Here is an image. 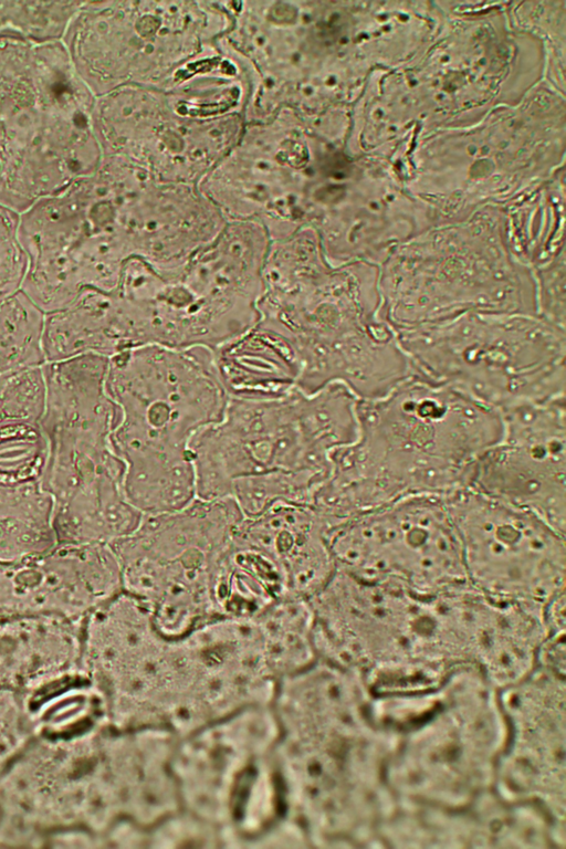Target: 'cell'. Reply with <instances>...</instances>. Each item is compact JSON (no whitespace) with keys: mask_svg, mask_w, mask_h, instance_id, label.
<instances>
[{"mask_svg":"<svg viewBox=\"0 0 566 849\" xmlns=\"http://www.w3.org/2000/svg\"><path fill=\"white\" fill-rule=\"evenodd\" d=\"M378 277L377 264H332L311 227L270 242L256 325L287 352L297 389L342 384L369 400L413 374L381 315Z\"/></svg>","mask_w":566,"mask_h":849,"instance_id":"6da1fadb","label":"cell"},{"mask_svg":"<svg viewBox=\"0 0 566 849\" xmlns=\"http://www.w3.org/2000/svg\"><path fill=\"white\" fill-rule=\"evenodd\" d=\"M502 415L451 386L412 374L382 397L357 401V434L338 451L311 505L331 528L412 496L467 488L500 441Z\"/></svg>","mask_w":566,"mask_h":849,"instance_id":"7a4b0ae2","label":"cell"},{"mask_svg":"<svg viewBox=\"0 0 566 849\" xmlns=\"http://www.w3.org/2000/svg\"><path fill=\"white\" fill-rule=\"evenodd\" d=\"M95 96L62 41L0 49V205L22 213L96 170Z\"/></svg>","mask_w":566,"mask_h":849,"instance_id":"3957f363","label":"cell"},{"mask_svg":"<svg viewBox=\"0 0 566 849\" xmlns=\"http://www.w3.org/2000/svg\"><path fill=\"white\" fill-rule=\"evenodd\" d=\"M107 365L108 358L96 354L42 365L48 459L41 486L52 502L57 543L112 544L132 534L144 516L124 492Z\"/></svg>","mask_w":566,"mask_h":849,"instance_id":"277c9868","label":"cell"},{"mask_svg":"<svg viewBox=\"0 0 566 849\" xmlns=\"http://www.w3.org/2000/svg\"><path fill=\"white\" fill-rule=\"evenodd\" d=\"M357 401L342 384L313 394L230 397L222 419L190 442L197 497H229L234 481L274 471L325 483L337 452L356 439Z\"/></svg>","mask_w":566,"mask_h":849,"instance_id":"5b68a950","label":"cell"},{"mask_svg":"<svg viewBox=\"0 0 566 849\" xmlns=\"http://www.w3.org/2000/svg\"><path fill=\"white\" fill-rule=\"evenodd\" d=\"M396 334L415 374L500 412L565 396V328L538 315L468 313Z\"/></svg>","mask_w":566,"mask_h":849,"instance_id":"8992f818","label":"cell"},{"mask_svg":"<svg viewBox=\"0 0 566 849\" xmlns=\"http://www.w3.org/2000/svg\"><path fill=\"white\" fill-rule=\"evenodd\" d=\"M224 1H84L62 44L95 96L159 87L227 31Z\"/></svg>","mask_w":566,"mask_h":849,"instance_id":"52a82bcc","label":"cell"},{"mask_svg":"<svg viewBox=\"0 0 566 849\" xmlns=\"http://www.w3.org/2000/svg\"><path fill=\"white\" fill-rule=\"evenodd\" d=\"M105 385L122 461L191 457L192 439L222 419L230 399L214 352L202 346L125 349L108 358Z\"/></svg>","mask_w":566,"mask_h":849,"instance_id":"ba28073f","label":"cell"},{"mask_svg":"<svg viewBox=\"0 0 566 849\" xmlns=\"http://www.w3.org/2000/svg\"><path fill=\"white\" fill-rule=\"evenodd\" d=\"M92 126L101 158L146 181L198 185L237 143L244 118L178 86H126L95 97Z\"/></svg>","mask_w":566,"mask_h":849,"instance_id":"9c48e42d","label":"cell"},{"mask_svg":"<svg viewBox=\"0 0 566 849\" xmlns=\"http://www.w3.org/2000/svg\"><path fill=\"white\" fill-rule=\"evenodd\" d=\"M381 315L395 332L468 313L537 315L532 271L492 242L437 241L379 265Z\"/></svg>","mask_w":566,"mask_h":849,"instance_id":"30bf717a","label":"cell"},{"mask_svg":"<svg viewBox=\"0 0 566 849\" xmlns=\"http://www.w3.org/2000/svg\"><path fill=\"white\" fill-rule=\"evenodd\" d=\"M335 567L358 579L431 595L467 583L446 497L402 499L327 530Z\"/></svg>","mask_w":566,"mask_h":849,"instance_id":"8fae6325","label":"cell"},{"mask_svg":"<svg viewBox=\"0 0 566 849\" xmlns=\"http://www.w3.org/2000/svg\"><path fill=\"white\" fill-rule=\"evenodd\" d=\"M446 501L472 588L541 611L565 593V534L534 513L468 488Z\"/></svg>","mask_w":566,"mask_h":849,"instance_id":"7c38bea8","label":"cell"},{"mask_svg":"<svg viewBox=\"0 0 566 849\" xmlns=\"http://www.w3.org/2000/svg\"><path fill=\"white\" fill-rule=\"evenodd\" d=\"M310 136L290 109L244 123L237 143L198 186L227 220L258 222L271 241L286 238L308 227Z\"/></svg>","mask_w":566,"mask_h":849,"instance_id":"4fadbf2b","label":"cell"},{"mask_svg":"<svg viewBox=\"0 0 566 849\" xmlns=\"http://www.w3.org/2000/svg\"><path fill=\"white\" fill-rule=\"evenodd\" d=\"M503 434L475 463L467 488L566 530L565 396L501 411Z\"/></svg>","mask_w":566,"mask_h":849,"instance_id":"5bb4252c","label":"cell"},{"mask_svg":"<svg viewBox=\"0 0 566 849\" xmlns=\"http://www.w3.org/2000/svg\"><path fill=\"white\" fill-rule=\"evenodd\" d=\"M279 737L271 704L244 708L178 737L171 771L180 808L219 830L233 792Z\"/></svg>","mask_w":566,"mask_h":849,"instance_id":"9a60e30c","label":"cell"},{"mask_svg":"<svg viewBox=\"0 0 566 849\" xmlns=\"http://www.w3.org/2000/svg\"><path fill=\"white\" fill-rule=\"evenodd\" d=\"M120 590L119 560L106 543H56L38 554L0 560V619H82Z\"/></svg>","mask_w":566,"mask_h":849,"instance_id":"2e32d148","label":"cell"},{"mask_svg":"<svg viewBox=\"0 0 566 849\" xmlns=\"http://www.w3.org/2000/svg\"><path fill=\"white\" fill-rule=\"evenodd\" d=\"M226 222L198 185L128 181L118 192L113 226L129 258L175 275Z\"/></svg>","mask_w":566,"mask_h":849,"instance_id":"e0dca14e","label":"cell"},{"mask_svg":"<svg viewBox=\"0 0 566 849\" xmlns=\"http://www.w3.org/2000/svg\"><path fill=\"white\" fill-rule=\"evenodd\" d=\"M327 525L310 504H276L244 517L235 535L266 554L282 570L289 596L308 599L336 567L327 542Z\"/></svg>","mask_w":566,"mask_h":849,"instance_id":"ac0fdd59","label":"cell"},{"mask_svg":"<svg viewBox=\"0 0 566 849\" xmlns=\"http://www.w3.org/2000/svg\"><path fill=\"white\" fill-rule=\"evenodd\" d=\"M82 619L52 615L0 619V691L30 698L80 670Z\"/></svg>","mask_w":566,"mask_h":849,"instance_id":"d6986e66","label":"cell"},{"mask_svg":"<svg viewBox=\"0 0 566 849\" xmlns=\"http://www.w3.org/2000/svg\"><path fill=\"white\" fill-rule=\"evenodd\" d=\"M45 379L40 366L0 377V484H41L48 459L42 419Z\"/></svg>","mask_w":566,"mask_h":849,"instance_id":"ffe728a7","label":"cell"},{"mask_svg":"<svg viewBox=\"0 0 566 849\" xmlns=\"http://www.w3.org/2000/svg\"><path fill=\"white\" fill-rule=\"evenodd\" d=\"M254 618L266 663L277 681L315 661L308 599L282 597Z\"/></svg>","mask_w":566,"mask_h":849,"instance_id":"44dd1931","label":"cell"},{"mask_svg":"<svg viewBox=\"0 0 566 849\" xmlns=\"http://www.w3.org/2000/svg\"><path fill=\"white\" fill-rule=\"evenodd\" d=\"M56 543L52 502L41 484H0V560L38 554Z\"/></svg>","mask_w":566,"mask_h":849,"instance_id":"7402d4cb","label":"cell"},{"mask_svg":"<svg viewBox=\"0 0 566 849\" xmlns=\"http://www.w3.org/2000/svg\"><path fill=\"white\" fill-rule=\"evenodd\" d=\"M43 312L20 289L0 297V377L45 363Z\"/></svg>","mask_w":566,"mask_h":849,"instance_id":"603a6c76","label":"cell"},{"mask_svg":"<svg viewBox=\"0 0 566 849\" xmlns=\"http://www.w3.org/2000/svg\"><path fill=\"white\" fill-rule=\"evenodd\" d=\"M83 1L0 0V35L33 43L62 41Z\"/></svg>","mask_w":566,"mask_h":849,"instance_id":"cb8c5ba5","label":"cell"},{"mask_svg":"<svg viewBox=\"0 0 566 849\" xmlns=\"http://www.w3.org/2000/svg\"><path fill=\"white\" fill-rule=\"evenodd\" d=\"M34 734L24 696L17 692L0 691V771Z\"/></svg>","mask_w":566,"mask_h":849,"instance_id":"d4e9b609","label":"cell"},{"mask_svg":"<svg viewBox=\"0 0 566 849\" xmlns=\"http://www.w3.org/2000/svg\"><path fill=\"white\" fill-rule=\"evenodd\" d=\"M19 213L0 205V297L21 289L27 259L18 239Z\"/></svg>","mask_w":566,"mask_h":849,"instance_id":"484cf974","label":"cell"}]
</instances>
